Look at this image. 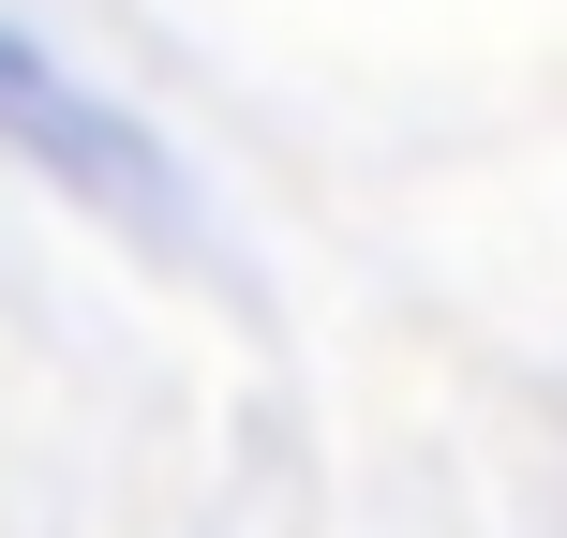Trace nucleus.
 <instances>
[{
	"label": "nucleus",
	"instance_id": "1",
	"mask_svg": "<svg viewBox=\"0 0 567 538\" xmlns=\"http://www.w3.org/2000/svg\"><path fill=\"white\" fill-rule=\"evenodd\" d=\"M0 150H16L60 210L150 240V255H195V225H209L195 165L165 150V120H135L105 75H75V60H60L45 30H16V16H0Z\"/></svg>",
	"mask_w": 567,
	"mask_h": 538
}]
</instances>
